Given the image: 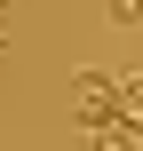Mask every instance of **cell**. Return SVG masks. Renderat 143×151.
I'll return each mask as SVG.
<instances>
[{"label": "cell", "mask_w": 143, "mask_h": 151, "mask_svg": "<svg viewBox=\"0 0 143 151\" xmlns=\"http://www.w3.org/2000/svg\"><path fill=\"white\" fill-rule=\"evenodd\" d=\"M8 8H16V0H0V16H8Z\"/></svg>", "instance_id": "obj_5"}, {"label": "cell", "mask_w": 143, "mask_h": 151, "mask_svg": "<svg viewBox=\"0 0 143 151\" xmlns=\"http://www.w3.org/2000/svg\"><path fill=\"white\" fill-rule=\"evenodd\" d=\"M88 151H143V127H127V119H103V127H88Z\"/></svg>", "instance_id": "obj_2"}, {"label": "cell", "mask_w": 143, "mask_h": 151, "mask_svg": "<svg viewBox=\"0 0 143 151\" xmlns=\"http://www.w3.org/2000/svg\"><path fill=\"white\" fill-rule=\"evenodd\" d=\"M72 88H80V96H72V119H80V127L119 119V80H111V72H80Z\"/></svg>", "instance_id": "obj_1"}, {"label": "cell", "mask_w": 143, "mask_h": 151, "mask_svg": "<svg viewBox=\"0 0 143 151\" xmlns=\"http://www.w3.org/2000/svg\"><path fill=\"white\" fill-rule=\"evenodd\" d=\"M119 119L143 127V72H135V80H119Z\"/></svg>", "instance_id": "obj_3"}, {"label": "cell", "mask_w": 143, "mask_h": 151, "mask_svg": "<svg viewBox=\"0 0 143 151\" xmlns=\"http://www.w3.org/2000/svg\"><path fill=\"white\" fill-rule=\"evenodd\" d=\"M103 24H111V32H119V24H143V0H111V8H103Z\"/></svg>", "instance_id": "obj_4"}]
</instances>
